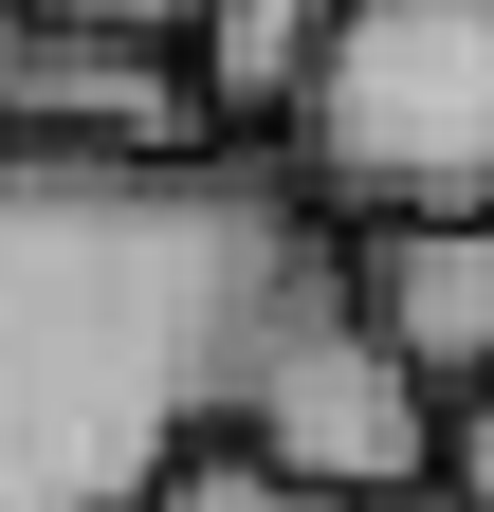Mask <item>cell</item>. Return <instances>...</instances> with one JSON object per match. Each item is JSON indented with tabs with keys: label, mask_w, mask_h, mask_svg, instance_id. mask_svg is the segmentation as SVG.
Masks as SVG:
<instances>
[{
	"label": "cell",
	"mask_w": 494,
	"mask_h": 512,
	"mask_svg": "<svg viewBox=\"0 0 494 512\" xmlns=\"http://www.w3.org/2000/svg\"><path fill=\"white\" fill-rule=\"evenodd\" d=\"M440 512H494V384H458L440 403V476H421Z\"/></svg>",
	"instance_id": "ba28073f"
},
{
	"label": "cell",
	"mask_w": 494,
	"mask_h": 512,
	"mask_svg": "<svg viewBox=\"0 0 494 512\" xmlns=\"http://www.w3.org/2000/svg\"><path fill=\"white\" fill-rule=\"evenodd\" d=\"M147 512H440V494H330V476H275L257 439H202Z\"/></svg>",
	"instance_id": "52a82bcc"
},
{
	"label": "cell",
	"mask_w": 494,
	"mask_h": 512,
	"mask_svg": "<svg viewBox=\"0 0 494 512\" xmlns=\"http://www.w3.org/2000/svg\"><path fill=\"white\" fill-rule=\"evenodd\" d=\"M19 37H37V0H0V128H19Z\"/></svg>",
	"instance_id": "30bf717a"
},
{
	"label": "cell",
	"mask_w": 494,
	"mask_h": 512,
	"mask_svg": "<svg viewBox=\"0 0 494 512\" xmlns=\"http://www.w3.org/2000/svg\"><path fill=\"white\" fill-rule=\"evenodd\" d=\"M348 293L257 128L202 147H55L0 128V512H147L293 311Z\"/></svg>",
	"instance_id": "6da1fadb"
},
{
	"label": "cell",
	"mask_w": 494,
	"mask_h": 512,
	"mask_svg": "<svg viewBox=\"0 0 494 512\" xmlns=\"http://www.w3.org/2000/svg\"><path fill=\"white\" fill-rule=\"evenodd\" d=\"M312 37H330V0H202V19H183L202 110H220V128H275V92L312 74Z\"/></svg>",
	"instance_id": "8992f818"
},
{
	"label": "cell",
	"mask_w": 494,
	"mask_h": 512,
	"mask_svg": "<svg viewBox=\"0 0 494 512\" xmlns=\"http://www.w3.org/2000/svg\"><path fill=\"white\" fill-rule=\"evenodd\" d=\"M37 19H129V37H183L202 0H37Z\"/></svg>",
	"instance_id": "9c48e42d"
},
{
	"label": "cell",
	"mask_w": 494,
	"mask_h": 512,
	"mask_svg": "<svg viewBox=\"0 0 494 512\" xmlns=\"http://www.w3.org/2000/svg\"><path fill=\"white\" fill-rule=\"evenodd\" d=\"M257 147L312 183V220H440L494 202V0H330L312 74Z\"/></svg>",
	"instance_id": "7a4b0ae2"
},
{
	"label": "cell",
	"mask_w": 494,
	"mask_h": 512,
	"mask_svg": "<svg viewBox=\"0 0 494 512\" xmlns=\"http://www.w3.org/2000/svg\"><path fill=\"white\" fill-rule=\"evenodd\" d=\"M348 311L385 330L421 384H494V202H440V220H348Z\"/></svg>",
	"instance_id": "277c9868"
},
{
	"label": "cell",
	"mask_w": 494,
	"mask_h": 512,
	"mask_svg": "<svg viewBox=\"0 0 494 512\" xmlns=\"http://www.w3.org/2000/svg\"><path fill=\"white\" fill-rule=\"evenodd\" d=\"M220 439H257L275 476H330V494H421L440 476V384L330 293V311H293V330L257 348V384H238Z\"/></svg>",
	"instance_id": "3957f363"
},
{
	"label": "cell",
	"mask_w": 494,
	"mask_h": 512,
	"mask_svg": "<svg viewBox=\"0 0 494 512\" xmlns=\"http://www.w3.org/2000/svg\"><path fill=\"white\" fill-rule=\"evenodd\" d=\"M19 128L55 147H202V55L183 37H129V19H37L19 37Z\"/></svg>",
	"instance_id": "5b68a950"
}]
</instances>
